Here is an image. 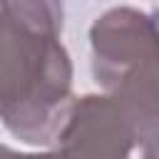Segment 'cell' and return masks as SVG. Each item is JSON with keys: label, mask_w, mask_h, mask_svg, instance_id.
Instances as JSON below:
<instances>
[{"label": "cell", "mask_w": 159, "mask_h": 159, "mask_svg": "<svg viewBox=\"0 0 159 159\" xmlns=\"http://www.w3.org/2000/svg\"><path fill=\"white\" fill-rule=\"evenodd\" d=\"M62 0L0 2V119L32 147H52L72 102V60L60 42Z\"/></svg>", "instance_id": "1"}, {"label": "cell", "mask_w": 159, "mask_h": 159, "mask_svg": "<svg viewBox=\"0 0 159 159\" xmlns=\"http://www.w3.org/2000/svg\"><path fill=\"white\" fill-rule=\"evenodd\" d=\"M92 75L107 92L142 60L159 52V20L137 7H112L89 27Z\"/></svg>", "instance_id": "3"}, {"label": "cell", "mask_w": 159, "mask_h": 159, "mask_svg": "<svg viewBox=\"0 0 159 159\" xmlns=\"http://www.w3.org/2000/svg\"><path fill=\"white\" fill-rule=\"evenodd\" d=\"M142 154H144V157H159V139H154L152 144H147V147L142 149Z\"/></svg>", "instance_id": "5"}, {"label": "cell", "mask_w": 159, "mask_h": 159, "mask_svg": "<svg viewBox=\"0 0 159 159\" xmlns=\"http://www.w3.org/2000/svg\"><path fill=\"white\" fill-rule=\"evenodd\" d=\"M137 134L112 92L72 97L55 134L52 152L70 157H129Z\"/></svg>", "instance_id": "2"}, {"label": "cell", "mask_w": 159, "mask_h": 159, "mask_svg": "<svg viewBox=\"0 0 159 159\" xmlns=\"http://www.w3.org/2000/svg\"><path fill=\"white\" fill-rule=\"evenodd\" d=\"M109 92L124 109L142 149L159 139V52L132 67Z\"/></svg>", "instance_id": "4"}]
</instances>
